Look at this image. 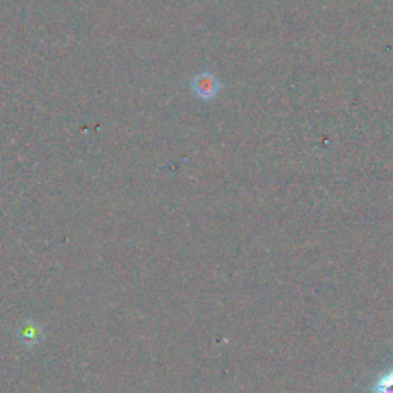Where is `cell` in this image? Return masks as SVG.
Returning a JSON list of instances; mask_svg holds the SVG:
<instances>
[{"mask_svg":"<svg viewBox=\"0 0 393 393\" xmlns=\"http://www.w3.org/2000/svg\"><path fill=\"white\" fill-rule=\"evenodd\" d=\"M16 340L25 347H36L45 341V327L34 318H27L14 329Z\"/></svg>","mask_w":393,"mask_h":393,"instance_id":"6da1fadb","label":"cell"},{"mask_svg":"<svg viewBox=\"0 0 393 393\" xmlns=\"http://www.w3.org/2000/svg\"><path fill=\"white\" fill-rule=\"evenodd\" d=\"M373 393H393V369L383 372L372 385Z\"/></svg>","mask_w":393,"mask_h":393,"instance_id":"3957f363","label":"cell"},{"mask_svg":"<svg viewBox=\"0 0 393 393\" xmlns=\"http://www.w3.org/2000/svg\"><path fill=\"white\" fill-rule=\"evenodd\" d=\"M192 89H194V93L200 99L211 100L220 91V83H218L214 74L202 73L195 77L194 83H192Z\"/></svg>","mask_w":393,"mask_h":393,"instance_id":"7a4b0ae2","label":"cell"}]
</instances>
